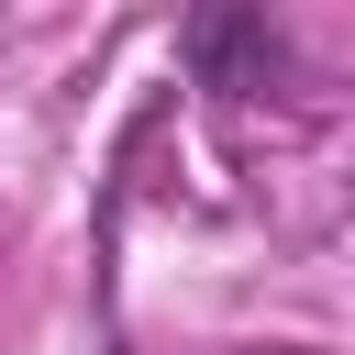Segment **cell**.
Returning <instances> with one entry per match:
<instances>
[{"label": "cell", "instance_id": "cell-1", "mask_svg": "<svg viewBox=\"0 0 355 355\" xmlns=\"http://www.w3.org/2000/svg\"><path fill=\"white\" fill-rule=\"evenodd\" d=\"M178 55L200 67V89H233L244 100V89L277 78V22L266 11H189L178 22Z\"/></svg>", "mask_w": 355, "mask_h": 355}]
</instances>
